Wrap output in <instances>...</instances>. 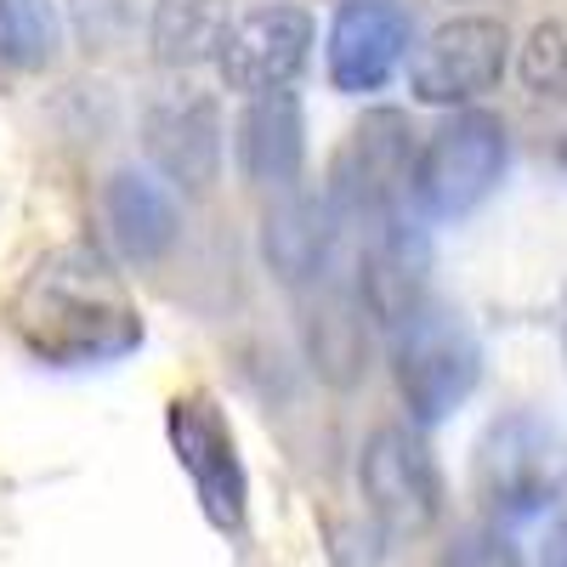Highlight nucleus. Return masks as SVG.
Returning a JSON list of instances; mask_svg holds the SVG:
<instances>
[{"label":"nucleus","mask_w":567,"mask_h":567,"mask_svg":"<svg viewBox=\"0 0 567 567\" xmlns=\"http://www.w3.org/2000/svg\"><path fill=\"white\" fill-rule=\"evenodd\" d=\"M12 329L18 341L45 363H114L136 352L142 318L125 296L109 256L91 245H58L45 250L12 296Z\"/></svg>","instance_id":"1"},{"label":"nucleus","mask_w":567,"mask_h":567,"mask_svg":"<svg viewBox=\"0 0 567 567\" xmlns=\"http://www.w3.org/2000/svg\"><path fill=\"white\" fill-rule=\"evenodd\" d=\"M471 483L499 523H534L567 494V443L545 414L511 409L483 432Z\"/></svg>","instance_id":"2"},{"label":"nucleus","mask_w":567,"mask_h":567,"mask_svg":"<svg viewBox=\"0 0 567 567\" xmlns=\"http://www.w3.org/2000/svg\"><path fill=\"white\" fill-rule=\"evenodd\" d=\"M505 159H511V142H505V125L494 114H483V109L454 114L414 159V176H409L414 210L425 221L471 216L499 187Z\"/></svg>","instance_id":"3"},{"label":"nucleus","mask_w":567,"mask_h":567,"mask_svg":"<svg viewBox=\"0 0 567 567\" xmlns=\"http://www.w3.org/2000/svg\"><path fill=\"white\" fill-rule=\"evenodd\" d=\"M483 381L477 336L443 307H420L398 341V392L420 420H449Z\"/></svg>","instance_id":"4"},{"label":"nucleus","mask_w":567,"mask_h":567,"mask_svg":"<svg viewBox=\"0 0 567 567\" xmlns=\"http://www.w3.org/2000/svg\"><path fill=\"white\" fill-rule=\"evenodd\" d=\"M165 432H171V449H176L182 471L194 477L199 511L216 528H239L245 505H250V483H245V460H239V443H233V425H227L221 403L210 392L171 398Z\"/></svg>","instance_id":"5"},{"label":"nucleus","mask_w":567,"mask_h":567,"mask_svg":"<svg viewBox=\"0 0 567 567\" xmlns=\"http://www.w3.org/2000/svg\"><path fill=\"white\" fill-rule=\"evenodd\" d=\"M511 63V29L499 18H449L432 29V40L414 58V97L420 103H471L494 91V80Z\"/></svg>","instance_id":"6"},{"label":"nucleus","mask_w":567,"mask_h":567,"mask_svg":"<svg viewBox=\"0 0 567 567\" xmlns=\"http://www.w3.org/2000/svg\"><path fill=\"white\" fill-rule=\"evenodd\" d=\"M363 494L374 505L386 528L398 534H420L437 523L443 511V477H437V460L425 454V443L403 425H386L374 432L363 449Z\"/></svg>","instance_id":"7"},{"label":"nucleus","mask_w":567,"mask_h":567,"mask_svg":"<svg viewBox=\"0 0 567 567\" xmlns=\"http://www.w3.org/2000/svg\"><path fill=\"white\" fill-rule=\"evenodd\" d=\"M148 131V159L176 182V187H210L216 182V159H221V120L216 103L194 85H171L148 103L142 114Z\"/></svg>","instance_id":"8"},{"label":"nucleus","mask_w":567,"mask_h":567,"mask_svg":"<svg viewBox=\"0 0 567 567\" xmlns=\"http://www.w3.org/2000/svg\"><path fill=\"white\" fill-rule=\"evenodd\" d=\"M307 52H312V18L301 7H267L233 23L221 74L250 97H272V91H290V80L307 69Z\"/></svg>","instance_id":"9"},{"label":"nucleus","mask_w":567,"mask_h":567,"mask_svg":"<svg viewBox=\"0 0 567 567\" xmlns=\"http://www.w3.org/2000/svg\"><path fill=\"white\" fill-rule=\"evenodd\" d=\"M409 34L398 0H347L329 23V80L341 91H381L409 52Z\"/></svg>","instance_id":"10"},{"label":"nucleus","mask_w":567,"mask_h":567,"mask_svg":"<svg viewBox=\"0 0 567 567\" xmlns=\"http://www.w3.org/2000/svg\"><path fill=\"white\" fill-rule=\"evenodd\" d=\"M414 142L403 114H369L336 154V205L352 216H369L392 199V187L414 176Z\"/></svg>","instance_id":"11"},{"label":"nucleus","mask_w":567,"mask_h":567,"mask_svg":"<svg viewBox=\"0 0 567 567\" xmlns=\"http://www.w3.org/2000/svg\"><path fill=\"white\" fill-rule=\"evenodd\" d=\"M307 120H301V97L296 91H272V97H250L245 120H239V165L250 182H296L301 176V154H307Z\"/></svg>","instance_id":"12"},{"label":"nucleus","mask_w":567,"mask_h":567,"mask_svg":"<svg viewBox=\"0 0 567 567\" xmlns=\"http://www.w3.org/2000/svg\"><path fill=\"white\" fill-rule=\"evenodd\" d=\"M103 210H109V227H114L120 250H131V256H165L176 245V233H182V210L171 199V187L148 171L109 176Z\"/></svg>","instance_id":"13"},{"label":"nucleus","mask_w":567,"mask_h":567,"mask_svg":"<svg viewBox=\"0 0 567 567\" xmlns=\"http://www.w3.org/2000/svg\"><path fill=\"white\" fill-rule=\"evenodd\" d=\"M267 261L278 267V278L307 284L329 267V250H336V216H329L323 199H284L267 216Z\"/></svg>","instance_id":"14"},{"label":"nucleus","mask_w":567,"mask_h":567,"mask_svg":"<svg viewBox=\"0 0 567 567\" xmlns=\"http://www.w3.org/2000/svg\"><path fill=\"white\" fill-rule=\"evenodd\" d=\"M227 7L221 0H159L154 7V52L171 63H199L227 52Z\"/></svg>","instance_id":"15"},{"label":"nucleus","mask_w":567,"mask_h":567,"mask_svg":"<svg viewBox=\"0 0 567 567\" xmlns=\"http://www.w3.org/2000/svg\"><path fill=\"white\" fill-rule=\"evenodd\" d=\"M63 52V23L52 0H0V69L40 74Z\"/></svg>","instance_id":"16"},{"label":"nucleus","mask_w":567,"mask_h":567,"mask_svg":"<svg viewBox=\"0 0 567 567\" xmlns=\"http://www.w3.org/2000/svg\"><path fill=\"white\" fill-rule=\"evenodd\" d=\"M516 74H523V85L539 91V97L567 103V18H550V23H539V29L523 40Z\"/></svg>","instance_id":"17"},{"label":"nucleus","mask_w":567,"mask_h":567,"mask_svg":"<svg viewBox=\"0 0 567 567\" xmlns=\"http://www.w3.org/2000/svg\"><path fill=\"white\" fill-rule=\"evenodd\" d=\"M449 567H516V550L499 534H460L449 550Z\"/></svg>","instance_id":"18"},{"label":"nucleus","mask_w":567,"mask_h":567,"mask_svg":"<svg viewBox=\"0 0 567 567\" xmlns=\"http://www.w3.org/2000/svg\"><path fill=\"white\" fill-rule=\"evenodd\" d=\"M539 567H567V511L550 523V534L539 545Z\"/></svg>","instance_id":"19"},{"label":"nucleus","mask_w":567,"mask_h":567,"mask_svg":"<svg viewBox=\"0 0 567 567\" xmlns=\"http://www.w3.org/2000/svg\"><path fill=\"white\" fill-rule=\"evenodd\" d=\"M556 159H561V171H567V136H561V154H556Z\"/></svg>","instance_id":"20"}]
</instances>
